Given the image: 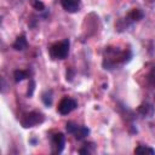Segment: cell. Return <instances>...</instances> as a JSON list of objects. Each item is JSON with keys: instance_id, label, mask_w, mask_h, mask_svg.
I'll list each match as a JSON object with an SVG mask.
<instances>
[{"instance_id": "cell-1", "label": "cell", "mask_w": 155, "mask_h": 155, "mask_svg": "<svg viewBox=\"0 0 155 155\" xmlns=\"http://www.w3.org/2000/svg\"><path fill=\"white\" fill-rule=\"evenodd\" d=\"M69 46H70V42L68 39L54 42L50 47V56L53 59H64L69 53Z\"/></svg>"}, {"instance_id": "cell-2", "label": "cell", "mask_w": 155, "mask_h": 155, "mask_svg": "<svg viewBox=\"0 0 155 155\" xmlns=\"http://www.w3.org/2000/svg\"><path fill=\"white\" fill-rule=\"evenodd\" d=\"M44 120H45V116L41 113L31 111V113H28V114L23 115V117L21 119V124H22L23 127L29 128V127H34L36 125L42 124Z\"/></svg>"}, {"instance_id": "cell-3", "label": "cell", "mask_w": 155, "mask_h": 155, "mask_svg": "<svg viewBox=\"0 0 155 155\" xmlns=\"http://www.w3.org/2000/svg\"><path fill=\"white\" fill-rule=\"evenodd\" d=\"M65 128H67V132L70 133V134H73L78 140L84 139V138L90 133V131H88L87 127H85V126H78L76 124H74V122H71V121H69V122L67 124Z\"/></svg>"}, {"instance_id": "cell-4", "label": "cell", "mask_w": 155, "mask_h": 155, "mask_svg": "<svg viewBox=\"0 0 155 155\" xmlns=\"http://www.w3.org/2000/svg\"><path fill=\"white\" fill-rule=\"evenodd\" d=\"M78 107V103L74 98H70V97H64L61 99L58 107H57V110L61 115H68L69 113H71L75 108Z\"/></svg>"}, {"instance_id": "cell-5", "label": "cell", "mask_w": 155, "mask_h": 155, "mask_svg": "<svg viewBox=\"0 0 155 155\" xmlns=\"http://www.w3.org/2000/svg\"><path fill=\"white\" fill-rule=\"evenodd\" d=\"M64 144H65V136L63 133H56L52 137V151L54 154L62 153V150L64 149Z\"/></svg>"}, {"instance_id": "cell-6", "label": "cell", "mask_w": 155, "mask_h": 155, "mask_svg": "<svg viewBox=\"0 0 155 155\" xmlns=\"http://www.w3.org/2000/svg\"><path fill=\"white\" fill-rule=\"evenodd\" d=\"M80 4H81L80 0H61L62 7L67 12H70V13L78 12L79 8H80Z\"/></svg>"}, {"instance_id": "cell-7", "label": "cell", "mask_w": 155, "mask_h": 155, "mask_svg": "<svg viewBox=\"0 0 155 155\" xmlns=\"http://www.w3.org/2000/svg\"><path fill=\"white\" fill-rule=\"evenodd\" d=\"M27 46H28V42H27V39H25L24 35L18 36V38L16 39V41L13 42V45H12V47H13L16 51H23Z\"/></svg>"}, {"instance_id": "cell-8", "label": "cell", "mask_w": 155, "mask_h": 155, "mask_svg": "<svg viewBox=\"0 0 155 155\" xmlns=\"http://www.w3.org/2000/svg\"><path fill=\"white\" fill-rule=\"evenodd\" d=\"M144 17V13L139 10V8H132L130 12H128V18L132 19V21H139Z\"/></svg>"}, {"instance_id": "cell-9", "label": "cell", "mask_w": 155, "mask_h": 155, "mask_svg": "<svg viewBox=\"0 0 155 155\" xmlns=\"http://www.w3.org/2000/svg\"><path fill=\"white\" fill-rule=\"evenodd\" d=\"M134 154H150V155H154L155 150L153 148H150V147H147V145H138L134 149Z\"/></svg>"}, {"instance_id": "cell-10", "label": "cell", "mask_w": 155, "mask_h": 155, "mask_svg": "<svg viewBox=\"0 0 155 155\" xmlns=\"http://www.w3.org/2000/svg\"><path fill=\"white\" fill-rule=\"evenodd\" d=\"M13 78H15V81H16V82H19V81L24 80L25 78H28V73H27L25 70L17 69V70H15V73H13Z\"/></svg>"}, {"instance_id": "cell-11", "label": "cell", "mask_w": 155, "mask_h": 155, "mask_svg": "<svg viewBox=\"0 0 155 155\" xmlns=\"http://www.w3.org/2000/svg\"><path fill=\"white\" fill-rule=\"evenodd\" d=\"M41 99L45 103V105H51V103H52V92L51 91H45L42 93Z\"/></svg>"}, {"instance_id": "cell-12", "label": "cell", "mask_w": 155, "mask_h": 155, "mask_svg": "<svg viewBox=\"0 0 155 155\" xmlns=\"http://www.w3.org/2000/svg\"><path fill=\"white\" fill-rule=\"evenodd\" d=\"M30 1V5L35 8V10H38V11H44L45 10V5H44V2H41L40 0H29Z\"/></svg>"}, {"instance_id": "cell-13", "label": "cell", "mask_w": 155, "mask_h": 155, "mask_svg": "<svg viewBox=\"0 0 155 155\" xmlns=\"http://www.w3.org/2000/svg\"><path fill=\"white\" fill-rule=\"evenodd\" d=\"M148 80L151 85H155V67L150 70V73L148 74Z\"/></svg>"}, {"instance_id": "cell-14", "label": "cell", "mask_w": 155, "mask_h": 155, "mask_svg": "<svg viewBox=\"0 0 155 155\" xmlns=\"http://www.w3.org/2000/svg\"><path fill=\"white\" fill-rule=\"evenodd\" d=\"M29 84H30V86H29V87H30V90H28V96H31V94H33V91H34L35 82H34L33 80H30V82H29Z\"/></svg>"}, {"instance_id": "cell-15", "label": "cell", "mask_w": 155, "mask_h": 155, "mask_svg": "<svg viewBox=\"0 0 155 155\" xmlns=\"http://www.w3.org/2000/svg\"><path fill=\"white\" fill-rule=\"evenodd\" d=\"M79 153H80V154H90V151H88L87 149H80Z\"/></svg>"}]
</instances>
